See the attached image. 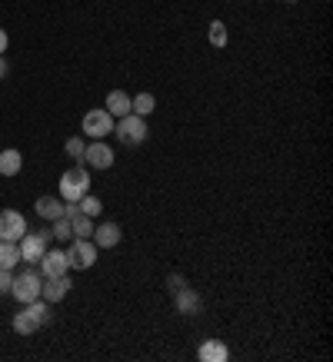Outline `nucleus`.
I'll return each mask as SVG.
<instances>
[{"label":"nucleus","mask_w":333,"mask_h":362,"mask_svg":"<svg viewBox=\"0 0 333 362\" xmlns=\"http://www.w3.org/2000/svg\"><path fill=\"white\" fill-rule=\"evenodd\" d=\"M21 263V243L0 240V269H13Z\"/></svg>","instance_id":"a211bd4d"},{"label":"nucleus","mask_w":333,"mask_h":362,"mask_svg":"<svg viewBox=\"0 0 333 362\" xmlns=\"http://www.w3.org/2000/svg\"><path fill=\"white\" fill-rule=\"evenodd\" d=\"M84 193H90V170L84 163H77V166H70V170L60 176V199L77 203Z\"/></svg>","instance_id":"7ed1b4c3"},{"label":"nucleus","mask_w":333,"mask_h":362,"mask_svg":"<svg viewBox=\"0 0 333 362\" xmlns=\"http://www.w3.org/2000/svg\"><path fill=\"white\" fill-rule=\"evenodd\" d=\"M7 47H11V37H7V30H4V27H0V54H4V50H7Z\"/></svg>","instance_id":"a878e982"},{"label":"nucleus","mask_w":333,"mask_h":362,"mask_svg":"<svg viewBox=\"0 0 333 362\" xmlns=\"http://www.w3.org/2000/svg\"><path fill=\"white\" fill-rule=\"evenodd\" d=\"M64 150H67V156H70V160H84V150H87V140H84V136H70V140L64 143Z\"/></svg>","instance_id":"5701e85b"},{"label":"nucleus","mask_w":333,"mask_h":362,"mask_svg":"<svg viewBox=\"0 0 333 362\" xmlns=\"http://www.w3.org/2000/svg\"><path fill=\"white\" fill-rule=\"evenodd\" d=\"M207 37H210V47H217V50H220V47H227V23H223V21H213Z\"/></svg>","instance_id":"b1692460"},{"label":"nucleus","mask_w":333,"mask_h":362,"mask_svg":"<svg viewBox=\"0 0 333 362\" xmlns=\"http://www.w3.org/2000/svg\"><path fill=\"white\" fill-rule=\"evenodd\" d=\"M50 322V303L47 299H33L27 306L13 316V332H21V336H33V332L47 326Z\"/></svg>","instance_id":"f257e3e1"},{"label":"nucleus","mask_w":333,"mask_h":362,"mask_svg":"<svg viewBox=\"0 0 333 362\" xmlns=\"http://www.w3.org/2000/svg\"><path fill=\"white\" fill-rule=\"evenodd\" d=\"M67 293H70V276H57V279H44L40 299H47V303H64Z\"/></svg>","instance_id":"ddd939ff"},{"label":"nucleus","mask_w":333,"mask_h":362,"mask_svg":"<svg viewBox=\"0 0 333 362\" xmlns=\"http://www.w3.org/2000/svg\"><path fill=\"white\" fill-rule=\"evenodd\" d=\"M103 110L111 113L113 120H120L130 113V97H127V90H111L107 93V103H103Z\"/></svg>","instance_id":"2eb2a0df"},{"label":"nucleus","mask_w":333,"mask_h":362,"mask_svg":"<svg viewBox=\"0 0 333 362\" xmlns=\"http://www.w3.org/2000/svg\"><path fill=\"white\" fill-rule=\"evenodd\" d=\"M50 236H54V240H60V243H70V240H74L70 220H67V216H57V220H54V230H50Z\"/></svg>","instance_id":"4be33fe9"},{"label":"nucleus","mask_w":333,"mask_h":362,"mask_svg":"<svg viewBox=\"0 0 333 362\" xmlns=\"http://www.w3.org/2000/svg\"><path fill=\"white\" fill-rule=\"evenodd\" d=\"M154 110H157L154 93H137V97H130V113H137V117H150Z\"/></svg>","instance_id":"6ab92c4d"},{"label":"nucleus","mask_w":333,"mask_h":362,"mask_svg":"<svg viewBox=\"0 0 333 362\" xmlns=\"http://www.w3.org/2000/svg\"><path fill=\"white\" fill-rule=\"evenodd\" d=\"M283 4H300V0H283Z\"/></svg>","instance_id":"cd10ccee"},{"label":"nucleus","mask_w":333,"mask_h":362,"mask_svg":"<svg viewBox=\"0 0 333 362\" xmlns=\"http://www.w3.org/2000/svg\"><path fill=\"white\" fill-rule=\"evenodd\" d=\"M27 233V220H23L17 209H0V240L21 243Z\"/></svg>","instance_id":"1a4fd4ad"},{"label":"nucleus","mask_w":333,"mask_h":362,"mask_svg":"<svg viewBox=\"0 0 333 362\" xmlns=\"http://www.w3.org/2000/svg\"><path fill=\"white\" fill-rule=\"evenodd\" d=\"M67 263H70V269H90V266L97 263V243L94 240H70V246H67Z\"/></svg>","instance_id":"423d86ee"},{"label":"nucleus","mask_w":333,"mask_h":362,"mask_svg":"<svg viewBox=\"0 0 333 362\" xmlns=\"http://www.w3.org/2000/svg\"><path fill=\"white\" fill-rule=\"evenodd\" d=\"M40 273H44V279H57V276H67L70 273V263H67V252L64 250H50L40 256Z\"/></svg>","instance_id":"9b49d317"},{"label":"nucleus","mask_w":333,"mask_h":362,"mask_svg":"<svg viewBox=\"0 0 333 362\" xmlns=\"http://www.w3.org/2000/svg\"><path fill=\"white\" fill-rule=\"evenodd\" d=\"M33 209H37V216L47 223H54L57 216H64V199L57 197H40L37 203H33Z\"/></svg>","instance_id":"dca6fc26"},{"label":"nucleus","mask_w":333,"mask_h":362,"mask_svg":"<svg viewBox=\"0 0 333 362\" xmlns=\"http://www.w3.org/2000/svg\"><path fill=\"white\" fill-rule=\"evenodd\" d=\"M13 286V269H0V296H11Z\"/></svg>","instance_id":"393cba45"},{"label":"nucleus","mask_w":333,"mask_h":362,"mask_svg":"<svg viewBox=\"0 0 333 362\" xmlns=\"http://www.w3.org/2000/svg\"><path fill=\"white\" fill-rule=\"evenodd\" d=\"M40 289H44V273L40 269H23L21 276H13V286H11V296L27 306L33 299H40Z\"/></svg>","instance_id":"20e7f679"},{"label":"nucleus","mask_w":333,"mask_h":362,"mask_svg":"<svg viewBox=\"0 0 333 362\" xmlns=\"http://www.w3.org/2000/svg\"><path fill=\"white\" fill-rule=\"evenodd\" d=\"M21 170H23L21 150H4V153H0V176H17Z\"/></svg>","instance_id":"f3484780"},{"label":"nucleus","mask_w":333,"mask_h":362,"mask_svg":"<svg viewBox=\"0 0 333 362\" xmlns=\"http://www.w3.org/2000/svg\"><path fill=\"white\" fill-rule=\"evenodd\" d=\"M77 206L84 216H90V220H97L100 213H103V203H100V197H94V193H84V197L77 199Z\"/></svg>","instance_id":"aec40b11"},{"label":"nucleus","mask_w":333,"mask_h":362,"mask_svg":"<svg viewBox=\"0 0 333 362\" xmlns=\"http://www.w3.org/2000/svg\"><path fill=\"white\" fill-rule=\"evenodd\" d=\"M197 356H200V362H227L230 359V349H227L220 339H203Z\"/></svg>","instance_id":"4468645a"},{"label":"nucleus","mask_w":333,"mask_h":362,"mask_svg":"<svg viewBox=\"0 0 333 362\" xmlns=\"http://www.w3.org/2000/svg\"><path fill=\"white\" fill-rule=\"evenodd\" d=\"M113 117L107 110H90V113H84V133H87L90 140H103L107 133H113Z\"/></svg>","instance_id":"0eeeda50"},{"label":"nucleus","mask_w":333,"mask_h":362,"mask_svg":"<svg viewBox=\"0 0 333 362\" xmlns=\"http://www.w3.org/2000/svg\"><path fill=\"white\" fill-rule=\"evenodd\" d=\"M166 286L174 289V306H177L180 316L193 319V316H200V313H203V299H200V293H193V289H190L184 276L174 273L170 279H166Z\"/></svg>","instance_id":"f03ea898"},{"label":"nucleus","mask_w":333,"mask_h":362,"mask_svg":"<svg viewBox=\"0 0 333 362\" xmlns=\"http://www.w3.org/2000/svg\"><path fill=\"white\" fill-rule=\"evenodd\" d=\"M47 240H54V236L50 233H23V240H21L23 263H40V256L47 252Z\"/></svg>","instance_id":"9d476101"},{"label":"nucleus","mask_w":333,"mask_h":362,"mask_svg":"<svg viewBox=\"0 0 333 362\" xmlns=\"http://www.w3.org/2000/svg\"><path fill=\"white\" fill-rule=\"evenodd\" d=\"M80 163L87 166V170H111L113 166V150L103 140H94V143H87V150H84V160H80Z\"/></svg>","instance_id":"6e6552de"},{"label":"nucleus","mask_w":333,"mask_h":362,"mask_svg":"<svg viewBox=\"0 0 333 362\" xmlns=\"http://www.w3.org/2000/svg\"><path fill=\"white\" fill-rule=\"evenodd\" d=\"M7 70H11V66H7V57H4V54H0V80H4V77H7Z\"/></svg>","instance_id":"bb28decb"},{"label":"nucleus","mask_w":333,"mask_h":362,"mask_svg":"<svg viewBox=\"0 0 333 362\" xmlns=\"http://www.w3.org/2000/svg\"><path fill=\"white\" fill-rule=\"evenodd\" d=\"M70 230H74L77 240H90V233H94V220L84 216V213H77V216H70Z\"/></svg>","instance_id":"412c9836"},{"label":"nucleus","mask_w":333,"mask_h":362,"mask_svg":"<svg viewBox=\"0 0 333 362\" xmlns=\"http://www.w3.org/2000/svg\"><path fill=\"white\" fill-rule=\"evenodd\" d=\"M113 133L120 136V143H127V146H140V143L147 140V117H137V113H127V117H120V120L113 123Z\"/></svg>","instance_id":"39448f33"},{"label":"nucleus","mask_w":333,"mask_h":362,"mask_svg":"<svg viewBox=\"0 0 333 362\" xmlns=\"http://www.w3.org/2000/svg\"><path fill=\"white\" fill-rule=\"evenodd\" d=\"M90 240L97 243V250H113L117 243L123 240V230H120V223H100V226H94V233H90Z\"/></svg>","instance_id":"f8f14e48"}]
</instances>
